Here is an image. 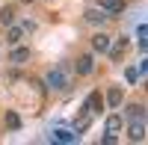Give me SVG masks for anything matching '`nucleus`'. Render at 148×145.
I'll list each match as a JSON object with an SVG mask.
<instances>
[{
	"label": "nucleus",
	"mask_w": 148,
	"mask_h": 145,
	"mask_svg": "<svg viewBox=\"0 0 148 145\" xmlns=\"http://www.w3.org/2000/svg\"><path fill=\"white\" fill-rule=\"evenodd\" d=\"M45 83H47L51 92H68L71 89V80H68V74H65L62 68H51L47 77H45Z\"/></svg>",
	"instance_id": "1"
},
{
	"label": "nucleus",
	"mask_w": 148,
	"mask_h": 145,
	"mask_svg": "<svg viewBox=\"0 0 148 145\" xmlns=\"http://www.w3.org/2000/svg\"><path fill=\"white\" fill-rule=\"evenodd\" d=\"M145 118H130L127 122V139L130 142H145Z\"/></svg>",
	"instance_id": "2"
},
{
	"label": "nucleus",
	"mask_w": 148,
	"mask_h": 145,
	"mask_svg": "<svg viewBox=\"0 0 148 145\" xmlns=\"http://www.w3.org/2000/svg\"><path fill=\"white\" fill-rule=\"evenodd\" d=\"M30 56H33L30 47H24V44H12V51H9V65H24V62H30Z\"/></svg>",
	"instance_id": "3"
},
{
	"label": "nucleus",
	"mask_w": 148,
	"mask_h": 145,
	"mask_svg": "<svg viewBox=\"0 0 148 145\" xmlns=\"http://www.w3.org/2000/svg\"><path fill=\"white\" fill-rule=\"evenodd\" d=\"M83 18H86V24H95V27H104V24L110 21V15L101 9V6H89L83 12Z\"/></svg>",
	"instance_id": "4"
},
{
	"label": "nucleus",
	"mask_w": 148,
	"mask_h": 145,
	"mask_svg": "<svg viewBox=\"0 0 148 145\" xmlns=\"http://www.w3.org/2000/svg\"><path fill=\"white\" fill-rule=\"evenodd\" d=\"M110 47H113V36L110 33H95L92 36V51L95 53H110Z\"/></svg>",
	"instance_id": "5"
},
{
	"label": "nucleus",
	"mask_w": 148,
	"mask_h": 145,
	"mask_svg": "<svg viewBox=\"0 0 148 145\" xmlns=\"http://www.w3.org/2000/svg\"><path fill=\"white\" fill-rule=\"evenodd\" d=\"M74 68H77V74H80V77L92 74V71H95V56H92V53H80L77 59H74Z\"/></svg>",
	"instance_id": "6"
},
{
	"label": "nucleus",
	"mask_w": 148,
	"mask_h": 145,
	"mask_svg": "<svg viewBox=\"0 0 148 145\" xmlns=\"http://www.w3.org/2000/svg\"><path fill=\"white\" fill-rule=\"evenodd\" d=\"M98 6H101L110 18H116V15H121V12L127 9V3H125V0H98Z\"/></svg>",
	"instance_id": "7"
},
{
	"label": "nucleus",
	"mask_w": 148,
	"mask_h": 145,
	"mask_svg": "<svg viewBox=\"0 0 148 145\" xmlns=\"http://www.w3.org/2000/svg\"><path fill=\"white\" fill-rule=\"evenodd\" d=\"M121 104H125V92H121L119 86H110L107 89V107L110 110H119Z\"/></svg>",
	"instance_id": "8"
},
{
	"label": "nucleus",
	"mask_w": 148,
	"mask_h": 145,
	"mask_svg": "<svg viewBox=\"0 0 148 145\" xmlns=\"http://www.w3.org/2000/svg\"><path fill=\"white\" fill-rule=\"evenodd\" d=\"M51 139H53V142H65V145H71V142H77L80 136L74 133V130H65V127H56L53 133H51Z\"/></svg>",
	"instance_id": "9"
},
{
	"label": "nucleus",
	"mask_w": 148,
	"mask_h": 145,
	"mask_svg": "<svg viewBox=\"0 0 148 145\" xmlns=\"http://www.w3.org/2000/svg\"><path fill=\"white\" fill-rule=\"evenodd\" d=\"M24 36H27V33H24V27L9 24V30H6V44H9V47H12V44H21V42H24Z\"/></svg>",
	"instance_id": "10"
},
{
	"label": "nucleus",
	"mask_w": 148,
	"mask_h": 145,
	"mask_svg": "<svg viewBox=\"0 0 148 145\" xmlns=\"http://www.w3.org/2000/svg\"><path fill=\"white\" fill-rule=\"evenodd\" d=\"M83 113H89V116H98V113H101V95H98V92H92L89 98H86Z\"/></svg>",
	"instance_id": "11"
},
{
	"label": "nucleus",
	"mask_w": 148,
	"mask_h": 145,
	"mask_svg": "<svg viewBox=\"0 0 148 145\" xmlns=\"http://www.w3.org/2000/svg\"><path fill=\"white\" fill-rule=\"evenodd\" d=\"M121 127H125V118H121L119 113H113V116H107V122H104V130H107V133H119Z\"/></svg>",
	"instance_id": "12"
},
{
	"label": "nucleus",
	"mask_w": 148,
	"mask_h": 145,
	"mask_svg": "<svg viewBox=\"0 0 148 145\" xmlns=\"http://www.w3.org/2000/svg\"><path fill=\"white\" fill-rule=\"evenodd\" d=\"M125 118L130 122V118H145V107L142 104H127L125 107Z\"/></svg>",
	"instance_id": "13"
},
{
	"label": "nucleus",
	"mask_w": 148,
	"mask_h": 145,
	"mask_svg": "<svg viewBox=\"0 0 148 145\" xmlns=\"http://www.w3.org/2000/svg\"><path fill=\"white\" fill-rule=\"evenodd\" d=\"M15 9H12V6H3V9H0V24H6V27H9V24H15Z\"/></svg>",
	"instance_id": "14"
},
{
	"label": "nucleus",
	"mask_w": 148,
	"mask_h": 145,
	"mask_svg": "<svg viewBox=\"0 0 148 145\" xmlns=\"http://www.w3.org/2000/svg\"><path fill=\"white\" fill-rule=\"evenodd\" d=\"M3 122H6V127H18V124H21V118H18L15 113H6V118H3Z\"/></svg>",
	"instance_id": "15"
},
{
	"label": "nucleus",
	"mask_w": 148,
	"mask_h": 145,
	"mask_svg": "<svg viewBox=\"0 0 148 145\" xmlns=\"http://www.w3.org/2000/svg\"><path fill=\"white\" fill-rule=\"evenodd\" d=\"M101 142H104V145H116V142H119V136H116V133H104V136H101Z\"/></svg>",
	"instance_id": "16"
},
{
	"label": "nucleus",
	"mask_w": 148,
	"mask_h": 145,
	"mask_svg": "<svg viewBox=\"0 0 148 145\" xmlns=\"http://www.w3.org/2000/svg\"><path fill=\"white\" fill-rule=\"evenodd\" d=\"M125 77H127V83H136V77H139V71H136V68H127V71H125Z\"/></svg>",
	"instance_id": "17"
},
{
	"label": "nucleus",
	"mask_w": 148,
	"mask_h": 145,
	"mask_svg": "<svg viewBox=\"0 0 148 145\" xmlns=\"http://www.w3.org/2000/svg\"><path fill=\"white\" fill-rule=\"evenodd\" d=\"M18 3H33V0H18Z\"/></svg>",
	"instance_id": "18"
}]
</instances>
